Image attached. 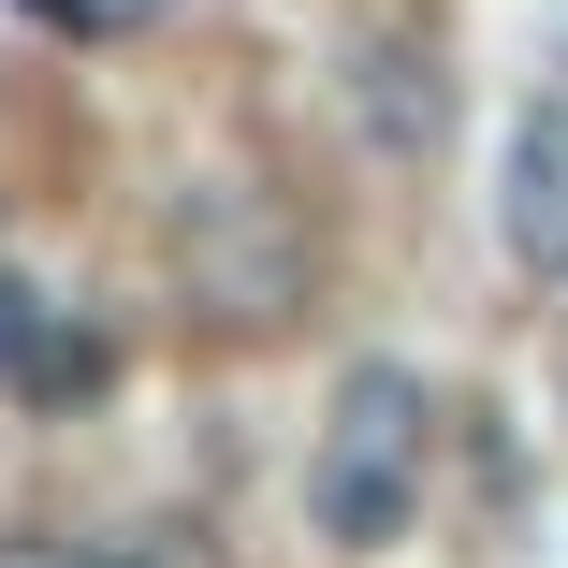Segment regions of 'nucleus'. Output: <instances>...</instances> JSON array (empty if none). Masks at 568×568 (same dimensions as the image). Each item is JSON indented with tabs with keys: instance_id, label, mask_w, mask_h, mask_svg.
I'll return each instance as SVG.
<instances>
[{
	"instance_id": "f257e3e1",
	"label": "nucleus",
	"mask_w": 568,
	"mask_h": 568,
	"mask_svg": "<svg viewBox=\"0 0 568 568\" xmlns=\"http://www.w3.org/2000/svg\"><path fill=\"white\" fill-rule=\"evenodd\" d=\"M423 452H437V394H423L394 351H365L351 379H335V408H321V452H306V525H321L335 554H379V539L423 510Z\"/></svg>"
},
{
	"instance_id": "f03ea898",
	"label": "nucleus",
	"mask_w": 568,
	"mask_h": 568,
	"mask_svg": "<svg viewBox=\"0 0 568 568\" xmlns=\"http://www.w3.org/2000/svg\"><path fill=\"white\" fill-rule=\"evenodd\" d=\"M175 277H190L204 321H292L306 277H321V248H306V219H292L277 190L204 175V190L175 204Z\"/></svg>"
},
{
	"instance_id": "7ed1b4c3",
	"label": "nucleus",
	"mask_w": 568,
	"mask_h": 568,
	"mask_svg": "<svg viewBox=\"0 0 568 568\" xmlns=\"http://www.w3.org/2000/svg\"><path fill=\"white\" fill-rule=\"evenodd\" d=\"M335 102H351L365 161H394V175H423L452 146V73H437L423 30H351V44H335Z\"/></svg>"
},
{
	"instance_id": "20e7f679",
	"label": "nucleus",
	"mask_w": 568,
	"mask_h": 568,
	"mask_svg": "<svg viewBox=\"0 0 568 568\" xmlns=\"http://www.w3.org/2000/svg\"><path fill=\"white\" fill-rule=\"evenodd\" d=\"M496 234L525 277H568V102H525L496 146Z\"/></svg>"
},
{
	"instance_id": "39448f33",
	"label": "nucleus",
	"mask_w": 568,
	"mask_h": 568,
	"mask_svg": "<svg viewBox=\"0 0 568 568\" xmlns=\"http://www.w3.org/2000/svg\"><path fill=\"white\" fill-rule=\"evenodd\" d=\"M30 16H59V30H88V44H118V30H146L161 0H30Z\"/></svg>"
},
{
	"instance_id": "423d86ee",
	"label": "nucleus",
	"mask_w": 568,
	"mask_h": 568,
	"mask_svg": "<svg viewBox=\"0 0 568 568\" xmlns=\"http://www.w3.org/2000/svg\"><path fill=\"white\" fill-rule=\"evenodd\" d=\"M0 568H118V554H88V539H0Z\"/></svg>"
},
{
	"instance_id": "0eeeda50",
	"label": "nucleus",
	"mask_w": 568,
	"mask_h": 568,
	"mask_svg": "<svg viewBox=\"0 0 568 568\" xmlns=\"http://www.w3.org/2000/svg\"><path fill=\"white\" fill-rule=\"evenodd\" d=\"M554 394H568V335H554Z\"/></svg>"
}]
</instances>
